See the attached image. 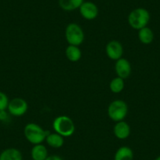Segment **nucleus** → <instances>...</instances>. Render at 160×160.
<instances>
[{
    "label": "nucleus",
    "instance_id": "nucleus-1",
    "mask_svg": "<svg viewBox=\"0 0 160 160\" xmlns=\"http://www.w3.org/2000/svg\"><path fill=\"white\" fill-rule=\"evenodd\" d=\"M50 132L44 130L38 124L29 122L24 127V135L27 141L32 144H42Z\"/></svg>",
    "mask_w": 160,
    "mask_h": 160
},
{
    "label": "nucleus",
    "instance_id": "nucleus-2",
    "mask_svg": "<svg viewBox=\"0 0 160 160\" xmlns=\"http://www.w3.org/2000/svg\"><path fill=\"white\" fill-rule=\"evenodd\" d=\"M53 129L56 133L64 138L71 137L75 130L73 120L67 115H60L55 118L53 122Z\"/></svg>",
    "mask_w": 160,
    "mask_h": 160
},
{
    "label": "nucleus",
    "instance_id": "nucleus-3",
    "mask_svg": "<svg viewBox=\"0 0 160 160\" xmlns=\"http://www.w3.org/2000/svg\"><path fill=\"white\" fill-rule=\"evenodd\" d=\"M150 21V13L144 8H137L132 10L128 16V24L132 28L140 30L147 27Z\"/></svg>",
    "mask_w": 160,
    "mask_h": 160
},
{
    "label": "nucleus",
    "instance_id": "nucleus-4",
    "mask_svg": "<svg viewBox=\"0 0 160 160\" xmlns=\"http://www.w3.org/2000/svg\"><path fill=\"white\" fill-rule=\"evenodd\" d=\"M128 113V105L122 100H115L110 103L108 108V115L114 122L124 120Z\"/></svg>",
    "mask_w": 160,
    "mask_h": 160
},
{
    "label": "nucleus",
    "instance_id": "nucleus-5",
    "mask_svg": "<svg viewBox=\"0 0 160 160\" xmlns=\"http://www.w3.org/2000/svg\"><path fill=\"white\" fill-rule=\"evenodd\" d=\"M65 38L69 45L78 47L83 42L85 38L83 30L76 23H70L66 27Z\"/></svg>",
    "mask_w": 160,
    "mask_h": 160
},
{
    "label": "nucleus",
    "instance_id": "nucleus-6",
    "mask_svg": "<svg viewBox=\"0 0 160 160\" xmlns=\"http://www.w3.org/2000/svg\"><path fill=\"white\" fill-rule=\"evenodd\" d=\"M28 109L27 101L21 98H15L10 101L7 110L10 115L13 116H22L27 112Z\"/></svg>",
    "mask_w": 160,
    "mask_h": 160
},
{
    "label": "nucleus",
    "instance_id": "nucleus-7",
    "mask_svg": "<svg viewBox=\"0 0 160 160\" xmlns=\"http://www.w3.org/2000/svg\"><path fill=\"white\" fill-rule=\"evenodd\" d=\"M78 10H79L81 16L84 19L88 20V21L96 19L99 14V10H98V6L93 2H90V1L82 2Z\"/></svg>",
    "mask_w": 160,
    "mask_h": 160
},
{
    "label": "nucleus",
    "instance_id": "nucleus-8",
    "mask_svg": "<svg viewBox=\"0 0 160 160\" xmlns=\"http://www.w3.org/2000/svg\"><path fill=\"white\" fill-rule=\"evenodd\" d=\"M105 52L107 56L113 61L122 58L123 55V47L117 40H112L106 45Z\"/></svg>",
    "mask_w": 160,
    "mask_h": 160
},
{
    "label": "nucleus",
    "instance_id": "nucleus-9",
    "mask_svg": "<svg viewBox=\"0 0 160 160\" xmlns=\"http://www.w3.org/2000/svg\"><path fill=\"white\" fill-rule=\"evenodd\" d=\"M115 71L117 76L125 79L131 74V64L126 58H120L115 62Z\"/></svg>",
    "mask_w": 160,
    "mask_h": 160
},
{
    "label": "nucleus",
    "instance_id": "nucleus-10",
    "mask_svg": "<svg viewBox=\"0 0 160 160\" xmlns=\"http://www.w3.org/2000/svg\"><path fill=\"white\" fill-rule=\"evenodd\" d=\"M114 135L115 138L119 140H125L128 138L130 135V127L124 120L117 122L113 128Z\"/></svg>",
    "mask_w": 160,
    "mask_h": 160
},
{
    "label": "nucleus",
    "instance_id": "nucleus-11",
    "mask_svg": "<svg viewBox=\"0 0 160 160\" xmlns=\"http://www.w3.org/2000/svg\"><path fill=\"white\" fill-rule=\"evenodd\" d=\"M48 156V150L42 144H35L31 150L32 160H45Z\"/></svg>",
    "mask_w": 160,
    "mask_h": 160
},
{
    "label": "nucleus",
    "instance_id": "nucleus-12",
    "mask_svg": "<svg viewBox=\"0 0 160 160\" xmlns=\"http://www.w3.org/2000/svg\"><path fill=\"white\" fill-rule=\"evenodd\" d=\"M0 160H23V155L19 149L9 148L0 153Z\"/></svg>",
    "mask_w": 160,
    "mask_h": 160
},
{
    "label": "nucleus",
    "instance_id": "nucleus-13",
    "mask_svg": "<svg viewBox=\"0 0 160 160\" xmlns=\"http://www.w3.org/2000/svg\"><path fill=\"white\" fill-rule=\"evenodd\" d=\"M46 142L53 148H60L64 145V137L58 133H49L46 138Z\"/></svg>",
    "mask_w": 160,
    "mask_h": 160
},
{
    "label": "nucleus",
    "instance_id": "nucleus-14",
    "mask_svg": "<svg viewBox=\"0 0 160 160\" xmlns=\"http://www.w3.org/2000/svg\"><path fill=\"white\" fill-rule=\"evenodd\" d=\"M114 160H133V152L128 146L118 148L114 155Z\"/></svg>",
    "mask_w": 160,
    "mask_h": 160
},
{
    "label": "nucleus",
    "instance_id": "nucleus-15",
    "mask_svg": "<svg viewBox=\"0 0 160 160\" xmlns=\"http://www.w3.org/2000/svg\"><path fill=\"white\" fill-rule=\"evenodd\" d=\"M138 38L141 43L148 45L154 40V33L150 28L144 27L138 30Z\"/></svg>",
    "mask_w": 160,
    "mask_h": 160
},
{
    "label": "nucleus",
    "instance_id": "nucleus-16",
    "mask_svg": "<svg viewBox=\"0 0 160 160\" xmlns=\"http://www.w3.org/2000/svg\"><path fill=\"white\" fill-rule=\"evenodd\" d=\"M84 0H58L60 7L64 11H73L82 5Z\"/></svg>",
    "mask_w": 160,
    "mask_h": 160
},
{
    "label": "nucleus",
    "instance_id": "nucleus-17",
    "mask_svg": "<svg viewBox=\"0 0 160 160\" xmlns=\"http://www.w3.org/2000/svg\"><path fill=\"white\" fill-rule=\"evenodd\" d=\"M65 55L68 60L72 62H77L82 58V52L77 46L68 45L65 50Z\"/></svg>",
    "mask_w": 160,
    "mask_h": 160
},
{
    "label": "nucleus",
    "instance_id": "nucleus-18",
    "mask_svg": "<svg viewBox=\"0 0 160 160\" xmlns=\"http://www.w3.org/2000/svg\"><path fill=\"white\" fill-rule=\"evenodd\" d=\"M124 87H125L124 79L118 76L114 78L109 84V88H110L111 91L114 93H118L122 92Z\"/></svg>",
    "mask_w": 160,
    "mask_h": 160
},
{
    "label": "nucleus",
    "instance_id": "nucleus-19",
    "mask_svg": "<svg viewBox=\"0 0 160 160\" xmlns=\"http://www.w3.org/2000/svg\"><path fill=\"white\" fill-rule=\"evenodd\" d=\"M9 102H10V100L7 95L3 92L0 91V111L7 110Z\"/></svg>",
    "mask_w": 160,
    "mask_h": 160
},
{
    "label": "nucleus",
    "instance_id": "nucleus-20",
    "mask_svg": "<svg viewBox=\"0 0 160 160\" xmlns=\"http://www.w3.org/2000/svg\"><path fill=\"white\" fill-rule=\"evenodd\" d=\"M10 119V113L7 110L0 111V121L1 122H8Z\"/></svg>",
    "mask_w": 160,
    "mask_h": 160
},
{
    "label": "nucleus",
    "instance_id": "nucleus-21",
    "mask_svg": "<svg viewBox=\"0 0 160 160\" xmlns=\"http://www.w3.org/2000/svg\"><path fill=\"white\" fill-rule=\"evenodd\" d=\"M45 160H63V159L61 156H59V155H49Z\"/></svg>",
    "mask_w": 160,
    "mask_h": 160
},
{
    "label": "nucleus",
    "instance_id": "nucleus-22",
    "mask_svg": "<svg viewBox=\"0 0 160 160\" xmlns=\"http://www.w3.org/2000/svg\"><path fill=\"white\" fill-rule=\"evenodd\" d=\"M155 160H160V155H158V156L157 157V158H155Z\"/></svg>",
    "mask_w": 160,
    "mask_h": 160
}]
</instances>
